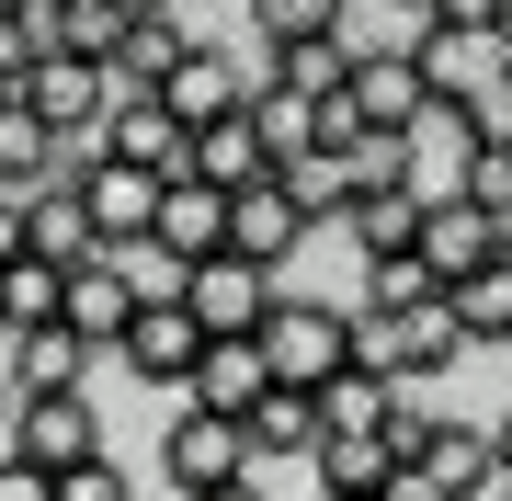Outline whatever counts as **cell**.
<instances>
[{
  "instance_id": "obj_4",
  "label": "cell",
  "mask_w": 512,
  "mask_h": 501,
  "mask_svg": "<svg viewBox=\"0 0 512 501\" xmlns=\"http://www.w3.org/2000/svg\"><path fill=\"white\" fill-rule=\"evenodd\" d=\"M262 353H274L285 388H330V376L353 365V308H330V297H274V319H262Z\"/></svg>"
},
{
  "instance_id": "obj_5",
  "label": "cell",
  "mask_w": 512,
  "mask_h": 501,
  "mask_svg": "<svg viewBox=\"0 0 512 501\" xmlns=\"http://www.w3.org/2000/svg\"><path fill=\"white\" fill-rule=\"evenodd\" d=\"M274 297H285V262H251V251H205L194 274H183V308H194L217 342H228V331H262Z\"/></svg>"
},
{
  "instance_id": "obj_2",
  "label": "cell",
  "mask_w": 512,
  "mask_h": 501,
  "mask_svg": "<svg viewBox=\"0 0 512 501\" xmlns=\"http://www.w3.org/2000/svg\"><path fill=\"white\" fill-rule=\"evenodd\" d=\"M12 456H35L46 479L92 467V456H103V410H92V388H12Z\"/></svg>"
},
{
  "instance_id": "obj_20",
  "label": "cell",
  "mask_w": 512,
  "mask_h": 501,
  "mask_svg": "<svg viewBox=\"0 0 512 501\" xmlns=\"http://www.w3.org/2000/svg\"><path fill=\"white\" fill-rule=\"evenodd\" d=\"M194 171H205V183H262V171H274V137H262V114L251 103H239V114H217V126H194Z\"/></svg>"
},
{
  "instance_id": "obj_22",
  "label": "cell",
  "mask_w": 512,
  "mask_h": 501,
  "mask_svg": "<svg viewBox=\"0 0 512 501\" xmlns=\"http://www.w3.org/2000/svg\"><path fill=\"white\" fill-rule=\"evenodd\" d=\"M0 319H12V342H23V331H46V319H69V262L12 251V262H0Z\"/></svg>"
},
{
  "instance_id": "obj_26",
  "label": "cell",
  "mask_w": 512,
  "mask_h": 501,
  "mask_svg": "<svg viewBox=\"0 0 512 501\" xmlns=\"http://www.w3.org/2000/svg\"><path fill=\"white\" fill-rule=\"evenodd\" d=\"M285 183H296V205H308L319 228H342V217H353V194H365V183H353V149H342V137L296 149V160H285Z\"/></svg>"
},
{
  "instance_id": "obj_23",
  "label": "cell",
  "mask_w": 512,
  "mask_h": 501,
  "mask_svg": "<svg viewBox=\"0 0 512 501\" xmlns=\"http://www.w3.org/2000/svg\"><path fill=\"white\" fill-rule=\"evenodd\" d=\"M421 467H433L444 490L490 479V467H501V422H456V410H433V422H421Z\"/></svg>"
},
{
  "instance_id": "obj_36",
  "label": "cell",
  "mask_w": 512,
  "mask_h": 501,
  "mask_svg": "<svg viewBox=\"0 0 512 501\" xmlns=\"http://www.w3.org/2000/svg\"><path fill=\"white\" fill-rule=\"evenodd\" d=\"M467 114H478V137H512V69L490 80V92H467Z\"/></svg>"
},
{
  "instance_id": "obj_9",
  "label": "cell",
  "mask_w": 512,
  "mask_h": 501,
  "mask_svg": "<svg viewBox=\"0 0 512 501\" xmlns=\"http://www.w3.org/2000/svg\"><path fill=\"white\" fill-rule=\"evenodd\" d=\"M308 240H319V217L296 205L285 171H262V183H239V194H228V251H251V262H296Z\"/></svg>"
},
{
  "instance_id": "obj_3",
  "label": "cell",
  "mask_w": 512,
  "mask_h": 501,
  "mask_svg": "<svg viewBox=\"0 0 512 501\" xmlns=\"http://www.w3.org/2000/svg\"><path fill=\"white\" fill-rule=\"evenodd\" d=\"M251 433L228 422V410H205V399H183V422L160 433V479H171V501H205V490H228V479H251Z\"/></svg>"
},
{
  "instance_id": "obj_30",
  "label": "cell",
  "mask_w": 512,
  "mask_h": 501,
  "mask_svg": "<svg viewBox=\"0 0 512 501\" xmlns=\"http://www.w3.org/2000/svg\"><path fill=\"white\" fill-rule=\"evenodd\" d=\"M444 297H456L467 342H512V251H501V262H478V274H456Z\"/></svg>"
},
{
  "instance_id": "obj_15",
  "label": "cell",
  "mask_w": 512,
  "mask_h": 501,
  "mask_svg": "<svg viewBox=\"0 0 512 501\" xmlns=\"http://www.w3.org/2000/svg\"><path fill=\"white\" fill-rule=\"evenodd\" d=\"M262 388H274V353H262V331H228V342H205V365H194V388L183 399H205V410H251Z\"/></svg>"
},
{
  "instance_id": "obj_10",
  "label": "cell",
  "mask_w": 512,
  "mask_h": 501,
  "mask_svg": "<svg viewBox=\"0 0 512 501\" xmlns=\"http://www.w3.org/2000/svg\"><path fill=\"white\" fill-rule=\"evenodd\" d=\"M421 262H433L444 285L478 274V262H501V217L478 194H433V205H421Z\"/></svg>"
},
{
  "instance_id": "obj_38",
  "label": "cell",
  "mask_w": 512,
  "mask_h": 501,
  "mask_svg": "<svg viewBox=\"0 0 512 501\" xmlns=\"http://www.w3.org/2000/svg\"><path fill=\"white\" fill-rule=\"evenodd\" d=\"M12 251H35V228H23V194H0V262Z\"/></svg>"
},
{
  "instance_id": "obj_39",
  "label": "cell",
  "mask_w": 512,
  "mask_h": 501,
  "mask_svg": "<svg viewBox=\"0 0 512 501\" xmlns=\"http://www.w3.org/2000/svg\"><path fill=\"white\" fill-rule=\"evenodd\" d=\"M205 501H274V490H262V467H251V479H228V490H205Z\"/></svg>"
},
{
  "instance_id": "obj_29",
  "label": "cell",
  "mask_w": 512,
  "mask_h": 501,
  "mask_svg": "<svg viewBox=\"0 0 512 501\" xmlns=\"http://www.w3.org/2000/svg\"><path fill=\"white\" fill-rule=\"evenodd\" d=\"M251 114H262V137H274V171H285L296 149H319V92H296V80H274V69H262Z\"/></svg>"
},
{
  "instance_id": "obj_13",
  "label": "cell",
  "mask_w": 512,
  "mask_h": 501,
  "mask_svg": "<svg viewBox=\"0 0 512 501\" xmlns=\"http://www.w3.org/2000/svg\"><path fill=\"white\" fill-rule=\"evenodd\" d=\"M251 92H262V69H228V46H194L183 69L160 80V103L183 114V126H217V114H239Z\"/></svg>"
},
{
  "instance_id": "obj_25",
  "label": "cell",
  "mask_w": 512,
  "mask_h": 501,
  "mask_svg": "<svg viewBox=\"0 0 512 501\" xmlns=\"http://www.w3.org/2000/svg\"><path fill=\"white\" fill-rule=\"evenodd\" d=\"M353 57H365V46H353V23H342V35H296V46H262V69L330 103V92H353Z\"/></svg>"
},
{
  "instance_id": "obj_12",
  "label": "cell",
  "mask_w": 512,
  "mask_h": 501,
  "mask_svg": "<svg viewBox=\"0 0 512 501\" xmlns=\"http://www.w3.org/2000/svg\"><path fill=\"white\" fill-rule=\"evenodd\" d=\"M148 240L183 251V262L228 251V183H205V171H171V183H160V217H148Z\"/></svg>"
},
{
  "instance_id": "obj_1",
  "label": "cell",
  "mask_w": 512,
  "mask_h": 501,
  "mask_svg": "<svg viewBox=\"0 0 512 501\" xmlns=\"http://www.w3.org/2000/svg\"><path fill=\"white\" fill-rule=\"evenodd\" d=\"M467 342V319L456 297H421V308H353V365H376V376H399V388H433Z\"/></svg>"
},
{
  "instance_id": "obj_48",
  "label": "cell",
  "mask_w": 512,
  "mask_h": 501,
  "mask_svg": "<svg viewBox=\"0 0 512 501\" xmlns=\"http://www.w3.org/2000/svg\"><path fill=\"white\" fill-rule=\"evenodd\" d=\"M399 12H421V0H399Z\"/></svg>"
},
{
  "instance_id": "obj_6",
  "label": "cell",
  "mask_w": 512,
  "mask_h": 501,
  "mask_svg": "<svg viewBox=\"0 0 512 501\" xmlns=\"http://www.w3.org/2000/svg\"><path fill=\"white\" fill-rule=\"evenodd\" d=\"M205 342H217V331H205L183 297H137V319H126V342H114V353L137 365V388H171V399H183L194 365H205Z\"/></svg>"
},
{
  "instance_id": "obj_21",
  "label": "cell",
  "mask_w": 512,
  "mask_h": 501,
  "mask_svg": "<svg viewBox=\"0 0 512 501\" xmlns=\"http://www.w3.org/2000/svg\"><path fill=\"white\" fill-rule=\"evenodd\" d=\"M92 331H69V319H46V331L12 342V388H92Z\"/></svg>"
},
{
  "instance_id": "obj_19",
  "label": "cell",
  "mask_w": 512,
  "mask_h": 501,
  "mask_svg": "<svg viewBox=\"0 0 512 501\" xmlns=\"http://www.w3.org/2000/svg\"><path fill=\"white\" fill-rule=\"evenodd\" d=\"M183 57H194V35H183V23H171V12H137V23H126V46L103 57V69H114V103H126V92H160Z\"/></svg>"
},
{
  "instance_id": "obj_46",
  "label": "cell",
  "mask_w": 512,
  "mask_h": 501,
  "mask_svg": "<svg viewBox=\"0 0 512 501\" xmlns=\"http://www.w3.org/2000/svg\"><path fill=\"white\" fill-rule=\"evenodd\" d=\"M0 12H35V0H0Z\"/></svg>"
},
{
  "instance_id": "obj_7",
  "label": "cell",
  "mask_w": 512,
  "mask_h": 501,
  "mask_svg": "<svg viewBox=\"0 0 512 501\" xmlns=\"http://www.w3.org/2000/svg\"><path fill=\"white\" fill-rule=\"evenodd\" d=\"M433 103H444V92H433V69H421V46H365V57H353V126L410 137Z\"/></svg>"
},
{
  "instance_id": "obj_16",
  "label": "cell",
  "mask_w": 512,
  "mask_h": 501,
  "mask_svg": "<svg viewBox=\"0 0 512 501\" xmlns=\"http://www.w3.org/2000/svg\"><path fill=\"white\" fill-rule=\"evenodd\" d=\"M126 319H137V274L114 251H92V262H69V331H92L103 353L126 342Z\"/></svg>"
},
{
  "instance_id": "obj_33",
  "label": "cell",
  "mask_w": 512,
  "mask_h": 501,
  "mask_svg": "<svg viewBox=\"0 0 512 501\" xmlns=\"http://www.w3.org/2000/svg\"><path fill=\"white\" fill-rule=\"evenodd\" d=\"M342 12H353V0H251L262 46H296V35H342Z\"/></svg>"
},
{
  "instance_id": "obj_35",
  "label": "cell",
  "mask_w": 512,
  "mask_h": 501,
  "mask_svg": "<svg viewBox=\"0 0 512 501\" xmlns=\"http://www.w3.org/2000/svg\"><path fill=\"white\" fill-rule=\"evenodd\" d=\"M0 501H57V479H46L35 456H0Z\"/></svg>"
},
{
  "instance_id": "obj_27",
  "label": "cell",
  "mask_w": 512,
  "mask_h": 501,
  "mask_svg": "<svg viewBox=\"0 0 512 501\" xmlns=\"http://www.w3.org/2000/svg\"><path fill=\"white\" fill-rule=\"evenodd\" d=\"M308 467H319V490H365L376 501L387 479H399V445H387V433H319Z\"/></svg>"
},
{
  "instance_id": "obj_42",
  "label": "cell",
  "mask_w": 512,
  "mask_h": 501,
  "mask_svg": "<svg viewBox=\"0 0 512 501\" xmlns=\"http://www.w3.org/2000/svg\"><path fill=\"white\" fill-rule=\"evenodd\" d=\"M126 12H171V0H126Z\"/></svg>"
},
{
  "instance_id": "obj_44",
  "label": "cell",
  "mask_w": 512,
  "mask_h": 501,
  "mask_svg": "<svg viewBox=\"0 0 512 501\" xmlns=\"http://www.w3.org/2000/svg\"><path fill=\"white\" fill-rule=\"evenodd\" d=\"M319 501H365V490H319Z\"/></svg>"
},
{
  "instance_id": "obj_31",
  "label": "cell",
  "mask_w": 512,
  "mask_h": 501,
  "mask_svg": "<svg viewBox=\"0 0 512 501\" xmlns=\"http://www.w3.org/2000/svg\"><path fill=\"white\" fill-rule=\"evenodd\" d=\"M421 297H444L433 262H421V251H376V262H365V297H353V308H421Z\"/></svg>"
},
{
  "instance_id": "obj_34",
  "label": "cell",
  "mask_w": 512,
  "mask_h": 501,
  "mask_svg": "<svg viewBox=\"0 0 512 501\" xmlns=\"http://www.w3.org/2000/svg\"><path fill=\"white\" fill-rule=\"evenodd\" d=\"M57 501H137V490H126V467H114V456H92V467L57 479Z\"/></svg>"
},
{
  "instance_id": "obj_45",
  "label": "cell",
  "mask_w": 512,
  "mask_h": 501,
  "mask_svg": "<svg viewBox=\"0 0 512 501\" xmlns=\"http://www.w3.org/2000/svg\"><path fill=\"white\" fill-rule=\"evenodd\" d=\"M501 467H512V422H501Z\"/></svg>"
},
{
  "instance_id": "obj_11",
  "label": "cell",
  "mask_w": 512,
  "mask_h": 501,
  "mask_svg": "<svg viewBox=\"0 0 512 501\" xmlns=\"http://www.w3.org/2000/svg\"><path fill=\"white\" fill-rule=\"evenodd\" d=\"M410 46H421V69H433V92H444V103L490 92V80L512 69V35H467V23H410Z\"/></svg>"
},
{
  "instance_id": "obj_37",
  "label": "cell",
  "mask_w": 512,
  "mask_h": 501,
  "mask_svg": "<svg viewBox=\"0 0 512 501\" xmlns=\"http://www.w3.org/2000/svg\"><path fill=\"white\" fill-rule=\"evenodd\" d=\"M376 501H456V490H444V479H433V467H421V456H399V479H387Z\"/></svg>"
},
{
  "instance_id": "obj_17",
  "label": "cell",
  "mask_w": 512,
  "mask_h": 501,
  "mask_svg": "<svg viewBox=\"0 0 512 501\" xmlns=\"http://www.w3.org/2000/svg\"><path fill=\"white\" fill-rule=\"evenodd\" d=\"M467 160H478V114H467V103H433V114L410 126V183H421V194H456Z\"/></svg>"
},
{
  "instance_id": "obj_28",
  "label": "cell",
  "mask_w": 512,
  "mask_h": 501,
  "mask_svg": "<svg viewBox=\"0 0 512 501\" xmlns=\"http://www.w3.org/2000/svg\"><path fill=\"white\" fill-rule=\"evenodd\" d=\"M319 410H330V433H387L399 422V376H376V365H342L319 388Z\"/></svg>"
},
{
  "instance_id": "obj_40",
  "label": "cell",
  "mask_w": 512,
  "mask_h": 501,
  "mask_svg": "<svg viewBox=\"0 0 512 501\" xmlns=\"http://www.w3.org/2000/svg\"><path fill=\"white\" fill-rule=\"evenodd\" d=\"M0 456H12V376H0Z\"/></svg>"
},
{
  "instance_id": "obj_32",
  "label": "cell",
  "mask_w": 512,
  "mask_h": 501,
  "mask_svg": "<svg viewBox=\"0 0 512 501\" xmlns=\"http://www.w3.org/2000/svg\"><path fill=\"white\" fill-rule=\"evenodd\" d=\"M126 0H57V46H69V57H114V46H126Z\"/></svg>"
},
{
  "instance_id": "obj_8",
  "label": "cell",
  "mask_w": 512,
  "mask_h": 501,
  "mask_svg": "<svg viewBox=\"0 0 512 501\" xmlns=\"http://www.w3.org/2000/svg\"><path fill=\"white\" fill-rule=\"evenodd\" d=\"M23 103H35L57 137H103V114H114V69H103V57L46 46V57H35V80H23Z\"/></svg>"
},
{
  "instance_id": "obj_43",
  "label": "cell",
  "mask_w": 512,
  "mask_h": 501,
  "mask_svg": "<svg viewBox=\"0 0 512 501\" xmlns=\"http://www.w3.org/2000/svg\"><path fill=\"white\" fill-rule=\"evenodd\" d=\"M501 251H512V205H501Z\"/></svg>"
},
{
  "instance_id": "obj_24",
  "label": "cell",
  "mask_w": 512,
  "mask_h": 501,
  "mask_svg": "<svg viewBox=\"0 0 512 501\" xmlns=\"http://www.w3.org/2000/svg\"><path fill=\"white\" fill-rule=\"evenodd\" d=\"M23 228H35L46 262H92V251H103V228H92V205H80V183H35V194H23Z\"/></svg>"
},
{
  "instance_id": "obj_47",
  "label": "cell",
  "mask_w": 512,
  "mask_h": 501,
  "mask_svg": "<svg viewBox=\"0 0 512 501\" xmlns=\"http://www.w3.org/2000/svg\"><path fill=\"white\" fill-rule=\"evenodd\" d=\"M0 194H12V171H0Z\"/></svg>"
},
{
  "instance_id": "obj_14",
  "label": "cell",
  "mask_w": 512,
  "mask_h": 501,
  "mask_svg": "<svg viewBox=\"0 0 512 501\" xmlns=\"http://www.w3.org/2000/svg\"><path fill=\"white\" fill-rule=\"evenodd\" d=\"M239 433H251V456L274 467V456H319V433H330V410H319V388H262L251 410H239Z\"/></svg>"
},
{
  "instance_id": "obj_18",
  "label": "cell",
  "mask_w": 512,
  "mask_h": 501,
  "mask_svg": "<svg viewBox=\"0 0 512 501\" xmlns=\"http://www.w3.org/2000/svg\"><path fill=\"white\" fill-rule=\"evenodd\" d=\"M421 205H433V194H421V183H376V194H353V217H342V251H421Z\"/></svg>"
},
{
  "instance_id": "obj_41",
  "label": "cell",
  "mask_w": 512,
  "mask_h": 501,
  "mask_svg": "<svg viewBox=\"0 0 512 501\" xmlns=\"http://www.w3.org/2000/svg\"><path fill=\"white\" fill-rule=\"evenodd\" d=\"M0 376H12V319H0Z\"/></svg>"
}]
</instances>
